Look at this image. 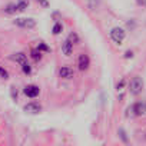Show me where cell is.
I'll return each instance as SVG.
<instances>
[{"label": "cell", "mask_w": 146, "mask_h": 146, "mask_svg": "<svg viewBox=\"0 0 146 146\" xmlns=\"http://www.w3.org/2000/svg\"><path fill=\"white\" fill-rule=\"evenodd\" d=\"M129 57H133V53H132L130 50H127V52L125 53V59H129Z\"/></svg>", "instance_id": "cell-21"}, {"label": "cell", "mask_w": 146, "mask_h": 146, "mask_svg": "<svg viewBox=\"0 0 146 146\" xmlns=\"http://www.w3.org/2000/svg\"><path fill=\"white\" fill-rule=\"evenodd\" d=\"M123 86H125V80H120V82L117 83L116 89H117V90H122V89H123Z\"/></svg>", "instance_id": "cell-19"}, {"label": "cell", "mask_w": 146, "mask_h": 146, "mask_svg": "<svg viewBox=\"0 0 146 146\" xmlns=\"http://www.w3.org/2000/svg\"><path fill=\"white\" fill-rule=\"evenodd\" d=\"M119 133H120V136H122V139H123V140L126 142V136H125V130H123V129H120V130H119Z\"/></svg>", "instance_id": "cell-22"}, {"label": "cell", "mask_w": 146, "mask_h": 146, "mask_svg": "<svg viewBox=\"0 0 146 146\" xmlns=\"http://www.w3.org/2000/svg\"><path fill=\"white\" fill-rule=\"evenodd\" d=\"M136 3H137L139 6L145 7V6H146V0H136Z\"/></svg>", "instance_id": "cell-20"}, {"label": "cell", "mask_w": 146, "mask_h": 146, "mask_svg": "<svg viewBox=\"0 0 146 146\" xmlns=\"http://www.w3.org/2000/svg\"><path fill=\"white\" fill-rule=\"evenodd\" d=\"M62 30H63V25L57 22V23H54V26H53V29H52V33H53L54 36H57V35L62 33Z\"/></svg>", "instance_id": "cell-13"}, {"label": "cell", "mask_w": 146, "mask_h": 146, "mask_svg": "<svg viewBox=\"0 0 146 146\" xmlns=\"http://www.w3.org/2000/svg\"><path fill=\"white\" fill-rule=\"evenodd\" d=\"M22 69H23V73H25V75H30V73H32V67H30V64H29L27 62L22 64Z\"/></svg>", "instance_id": "cell-16"}, {"label": "cell", "mask_w": 146, "mask_h": 146, "mask_svg": "<svg viewBox=\"0 0 146 146\" xmlns=\"http://www.w3.org/2000/svg\"><path fill=\"white\" fill-rule=\"evenodd\" d=\"M15 25L19 27H26V29H33L36 26V20L32 17H19L15 20Z\"/></svg>", "instance_id": "cell-3"}, {"label": "cell", "mask_w": 146, "mask_h": 146, "mask_svg": "<svg viewBox=\"0 0 146 146\" xmlns=\"http://www.w3.org/2000/svg\"><path fill=\"white\" fill-rule=\"evenodd\" d=\"M29 7V0H19V2L16 3V9H17V12H25L26 9Z\"/></svg>", "instance_id": "cell-11"}, {"label": "cell", "mask_w": 146, "mask_h": 146, "mask_svg": "<svg viewBox=\"0 0 146 146\" xmlns=\"http://www.w3.org/2000/svg\"><path fill=\"white\" fill-rule=\"evenodd\" d=\"M109 36H110V39H112L115 43L120 44V43L125 40V37H126V32H125V29H122V27H113V29L109 32Z\"/></svg>", "instance_id": "cell-2"}, {"label": "cell", "mask_w": 146, "mask_h": 146, "mask_svg": "<svg viewBox=\"0 0 146 146\" xmlns=\"http://www.w3.org/2000/svg\"><path fill=\"white\" fill-rule=\"evenodd\" d=\"M59 75H60V78H63V79H72L73 76H75V72H73V69L69 67V66H63V67H60V70H59Z\"/></svg>", "instance_id": "cell-8"}, {"label": "cell", "mask_w": 146, "mask_h": 146, "mask_svg": "<svg viewBox=\"0 0 146 146\" xmlns=\"http://www.w3.org/2000/svg\"><path fill=\"white\" fill-rule=\"evenodd\" d=\"M89 66H90V59H89V56L85 54V53L79 54V59H78V67H79V70L85 72V70L89 69Z\"/></svg>", "instance_id": "cell-4"}, {"label": "cell", "mask_w": 146, "mask_h": 146, "mask_svg": "<svg viewBox=\"0 0 146 146\" xmlns=\"http://www.w3.org/2000/svg\"><path fill=\"white\" fill-rule=\"evenodd\" d=\"M30 56H32V59H33L35 62H40V60H42V52H40L37 47H36V49H32Z\"/></svg>", "instance_id": "cell-12"}, {"label": "cell", "mask_w": 146, "mask_h": 146, "mask_svg": "<svg viewBox=\"0 0 146 146\" xmlns=\"http://www.w3.org/2000/svg\"><path fill=\"white\" fill-rule=\"evenodd\" d=\"M23 92H25V95L27 96V98H37L39 96V93H40V89H39V86H36V85H27L25 89H23Z\"/></svg>", "instance_id": "cell-6"}, {"label": "cell", "mask_w": 146, "mask_h": 146, "mask_svg": "<svg viewBox=\"0 0 146 146\" xmlns=\"http://www.w3.org/2000/svg\"><path fill=\"white\" fill-rule=\"evenodd\" d=\"M5 12L7 13V15H13V13H16L17 12V9H16V5H7L6 6V9H5Z\"/></svg>", "instance_id": "cell-15"}, {"label": "cell", "mask_w": 146, "mask_h": 146, "mask_svg": "<svg viewBox=\"0 0 146 146\" xmlns=\"http://www.w3.org/2000/svg\"><path fill=\"white\" fill-rule=\"evenodd\" d=\"M37 49H39L40 52H46V53H47V52H50V47H49L46 43H43V42L37 44Z\"/></svg>", "instance_id": "cell-17"}, {"label": "cell", "mask_w": 146, "mask_h": 146, "mask_svg": "<svg viewBox=\"0 0 146 146\" xmlns=\"http://www.w3.org/2000/svg\"><path fill=\"white\" fill-rule=\"evenodd\" d=\"M0 78H2V79H9V73H7V70L6 69H3L2 66H0Z\"/></svg>", "instance_id": "cell-18"}, {"label": "cell", "mask_w": 146, "mask_h": 146, "mask_svg": "<svg viewBox=\"0 0 146 146\" xmlns=\"http://www.w3.org/2000/svg\"><path fill=\"white\" fill-rule=\"evenodd\" d=\"M142 90H143V80L140 76H135L129 83V92H130V95L137 96L142 93Z\"/></svg>", "instance_id": "cell-1"}, {"label": "cell", "mask_w": 146, "mask_h": 146, "mask_svg": "<svg viewBox=\"0 0 146 146\" xmlns=\"http://www.w3.org/2000/svg\"><path fill=\"white\" fill-rule=\"evenodd\" d=\"M67 40L70 42V43H73V44H76V43H79L80 42V39H79V36L75 33V32H72L69 36H67Z\"/></svg>", "instance_id": "cell-14"}, {"label": "cell", "mask_w": 146, "mask_h": 146, "mask_svg": "<svg viewBox=\"0 0 146 146\" xmlns=\"http://www.w3.org/2000/svg\"><path fill=\"white\" fill-rule=\"evenodd\" d=\"M23 110H25L26 113L37 115V113H40V112H42V105H39V103H36V102H30V103L25 105Z\"/></svg>", "instance_id": "cell-5"}, {"label": "cell", "mask_w": 146, "mask_h": 146, "mask_svg": "<svg viewBox=\"0 0 146 146\" xmlns=\"http://www.w3.org/2000/svg\"><path fill=\"white\" fill-rule=\"evenodd\" d=\"M10 59H12L13 62L19 63V64H23V63L27 62V54H25L23 52H17V53H13V54L10 56Z\"/></svg>", "instance_id": "cell-9"}, {"label": "cell", "mask_w": 146, "mask_h": 146, "mask_svg": "<svg viewBox=\"0 0 146 146\" xmlns=\"http://www.w3.org/2000/svg\"><path fill=\"white\" fill-rule=\"evenodd\" d=\"M132 112L135 116H142L146 113V102H136L132 106Z\"/></svg>", "instance_id": "cell-7"}, {"label": "cell", "mask_w": 146, "mask_h": 146, "mask_svg": "<svg viewBox=\"0 0 146 146\" xmlns=\"http://www.w3.org/2000/svg\"><path fill=\"white\" fill-rule=\"evenodd\" d=\"M62 52H63V54L64 56H70L72 53H73V43H70L67 39L62 43Z\"/></svg>", "instance_id": "cell-10"}]
</instances>
